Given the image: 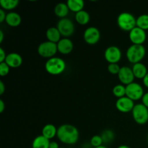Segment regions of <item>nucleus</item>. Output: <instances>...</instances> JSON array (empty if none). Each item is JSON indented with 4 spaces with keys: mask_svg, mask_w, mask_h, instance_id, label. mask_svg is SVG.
<instances>
[{
    "mask_svg": "<svg viewBox=\"0 0 148 148\" xmlns=\"http://www.w3.org/2000/svg\"><path fill=\"white\" fill-rule=\"evenodd\" d=\"M56 137L64 144L73 145L79 140V130L72 124H62L58 127Z\"/></svg>",
    "mask_w": 148,
    "mask_h": 148,
    "instance_id": "f257e3e1",
    "label": "nucleus"
},
{
    "mask_svg": "<svg viewBox=\"0 0 148 148\" xmlns=\"http://www.w3.org/2000/svg\"><path fill=\"white\" fill-rule=\"evenodd\" d=\"M66 62L63 59L53 56L47 59L45 64V69L52 75H59L63 73L66 69Z\"/></svg>",
    "mask_w": 148,
    "mask_h": 148,
    "instance_id": "f03ea898",
    "label": "nucleus"
},
{
    "mask_svg": "<svg viewBox=\"0 0 148 148\" xmlns=\"http://www.w3.org/2000/svg\"><path fill=\"white\" fill-rule=\"evenodd\" d=\"M146 54V49L143 45L132 44L129 46L126 52V56L130 63L134 64L141 62Z\"/></svg>",
    "mask_w": 148,
    "mask_h": 148,
    "instance_id": "7ed1b4c3",
    "label": "nucleus"
},
{
    "mask_svg": "<svg viewBox=\"0 0 148 148\" xmlns=\"http://www.w3.org/2000/svg\"><path fill=\"white\" fill-rule=\"evenodd\" d=\"M117 24L121 30L130 33L137 26V18L129 12H123L117 17Z\"/></svg>",
    "mask_w": 148,
    "mask_h": 148,
    "instance_id": "20e7f679",
    "label": "nucleus"
},
{
    "mask_svg": "<svg viewBox=\"0 0 148 148\" xmlns=\"http://www.w3.org/2000/svg\"><path fill=\"white\" fill-rule=\"evenodd\" d=\"M133 119L137 124L143 125L148 121V108L143 103L135 104L132 111Z\"/></svg>",
    "mask_w": 148,
    "mask_h": 148,
    "instance_id": "39448f33",
    "label": "nucleus"
},
{
    "mask_svg": "<svg viewBox=\"0 0 148 148\" xmlns=\"http://www.w3.org/2000/svg\"><path fill=\"white\" fill-rule=\"evenodd\" d=\"M38 53L43 58H47L48 59L53 57L58 52L57 43L46 40L42 42L38 46Z\"/></svg>",
    "mask_w": 148,
    "mask_h": 148,
    "instance_id": "423d86ee",
    "label": "nucleus"
},
{
    "mask_svg": "<svg viewBox=\"0 0 148 148\" xmlns=\"http://www.w3.org/2000/svg\"><path fill=\"white\" fill-rule=\"evenodd\" d=\"M56 27L60 32L63 38H69L73 35L75 30V26L72 20L69 18L65 17V18L60 19L58 21Z\"/></svg>",
    "mask_w": 148,
    "mask_h": 148,
    "instance_id": "0eeeda50",
    "label": "nucleus"
},
{
    "mask_svg": "<svg viewBox=\"0 0 148 148\" xmlns=\"http://www.w3.org/2000/svg\"><path fill=\"white\" fill-rule=\"evenodd\" d=\"M144 89L140 84L132 82L126 86V96L132 101H139L142 99L144 95Z\"/></svg>",
    "mask_w": 148,
    "mask_h": 148,
    "instance_id": "6e6552de",
    "label": "nucleus"
},
{
    "mask_svg": "<svg viewBox=\"0 0 148 148\" xmlns=\"http://www.w3.org/2000/svg\"><path fill=\"white\" fill-rule=\"evenodd\" d=\"M122 56L121 49L116 46H110L104 52V57L109 64H118Z\"/></svg>",
    "mask_w": 148,
    "mask_h": 148,
    "instance_id": "1a4fd4ad",
    "label": "nucleus"
},
{
    "mask_svg": "<svg viewBox=\"0 0 148 148\" xmlns=\"http://www.w3.org/2000/svg\"><path fill=\"white\" fill-rule=\"evenodd\" d=\"M83 38L88 44H96L101 38V33H100L99 29L93 26L88 27L84 31Z\"/></svg>",
    "mask_w": 148,
    "mask_h": 148,
    "instance_id": "9d476101",
    "label": "nucleus"
},
{
    "mask_svg": "<svg viewBox=\"0 0 148 148\" xmlns=\"http://www.w3.org/2000/svg\"><path fill=\"white\" fill-rule=\"evenodd\" d=\"M129 38L132 44L143 45L147 38L145 30L136 26L129 33Z\"/></svg>",
    "mask_w": 148,
    "mask_h": 148,
    "instance_id": "9b49d317",
    "label": "nucleus"
},
{
    "mask_svg": "<svg viewBox=\"0 0 148 148\" xmlns=\"http://www.w3.org/2000/svg\"><path fill=\"white\" fill-rule=\"evenodd\" d=\"M118 78L122 85H125L127 86L134 82L135 77H134L132 68L124 66H121L119 72L118 74Z\"/></svg>",
    "mask_w": 148,
    "mask_h": 148,
    "instance_id": "f8f14e48",
    "label": "nucleus"
},
{
    "mask_svg": "<svg viewBox=\"0 0 148 148\" xmlns=\"http://www.w3.org/2000/svg\"><path fill=\"white\" fill-rule=\"evenodd\" d=\"M134 106V101L127 96L118 98L116 101V108L119 111L124 114L132 112Z\"/></svg>",
    "mask_w": 148,
    "mask_h": 148,
    "instance_id": "ddd939ff",
    "label": "nucleus"
},
{
    "mask_svg": "<svg viewBox=\"0 0 148 148\" xmlns=\"http://www.w3.org/2000/svg\"><path fill=\"white\" fill-rule=\"evenodd\" d=\"M74 48V43L69 38H62L57 43L58 51L64 55L70 53Z\"/></svg>",
    "mask_w": 148,
    "mask_h": 148,
    "instance_id": "4468645a",
    "label": "nucleus"
},
{
    "mask_svg": "<svg viewBox=\"0 0 148 148\" xmlns=\"http://www.w3.org/2000/svg\"><path fill=\"white\" fill-rule=\"evenodd\" d=\"M23 59L21 55L16 52H12V53L7 54L4 62H6V64L10 67L17 68L21 66L23 64Z\"/></svg>",
    "mask_w": 148,
    "mask_h": 148,
    "instance_id": "2eb2a0df",
    "label": "nucleus"
},
{
    "mask_svg": "<svg viewBox=\"0 0 148 148\" xmlns=\"http://www.w3.org/2000/svg\"><path fill=\"white\" fill-rule=\"evenodd\" d=\"M5 22L10 27H17L22 22L21 16L15 12H10L7 14Z\"/></svg>",
    "mask_w": 148,
    "mask_h": 148,
    "instance_id": "dca6fc26",
    "label": "nucleus"
},
{
    "mask_svg": "<svg viewBox=\"0 0 148 148\" xmlns=\"http://www.w3.org/2000/svg\"><path fill=\"white\" fill-rule=\"evenodd\" d=\"M46 38L49 41L57 43L62 39V35L56 27H50L46 32Z\"/></svg>",
    "mask_w": 148,
    "mask_h": 148,
    "instance_id": "f3484780",
    "label": "nucleus"
},
{
    "mask_svg": "<svg viewBox=\"0 0 148 148\" xmlns=\"http://www.w3.org/2000/svg\"><path fill=\"white\" fill-rule=\"evenodd\" d=\"M132 69L134 77L137 79H143V78L146 76L148 72L147 66L142 62H139V63L133 64Z\"/></svg>",
    "mask_w": 148,
    "mask_h": 148,
    "instance_id": "a211bd4d",
    "label": "nucleus"
},
{
    "mask_svg": "<svg viewBox=\"0 0 148 148\" xmlns=\"http://www.w3.org/2000/svg\"><path fill=\"white\" fill-rule=\"evenodd\" d=\"M50 140L44 136L38 135L34 138L32 143V148H49Z\"/></svg>",
    "mask_w": 148,
    "mask_h": 148,
    "instance_id": "6ab92c4d",
    "label": "nucleus"
},
{
    "mask_svg": "<svg viewBox=\"0 0 148 148\" xmlns=\"http://www.w3.org/2000/svg\"><path fill=\"white\" fill-rule=\"evenodd\" d=\"M69 11H70V10H69L66 3H58L54 7L55 14L60 19L65 18V17L68 15Z\"/></svg>",
    "mask_w": 148,
    "mask_h": 148,
    "instance_id": "aec40b11",
    "label": "nucleus"
},
{
    "mask_svg": "<svg viewBox=\"0 0 148 148\" xmlns=\"http://www.w3.org/2000/svg\"><path fill=\"white\" fill-rule=\"evenodd\" d=\"M57 130L58 128H56L53 124H47L42 129V135L49 140H51L56 136Z\"/></svg>",
    "mask_w": 148,
    "mask_h": 148,
    "instance_id": "412c9836",
    "label": "nucleus"
},
{
    "mask_svg": "<svg viewBox=\"0 0 148 148\" xmlns=\"http://www.w3.org/2000/svg\"><path fill=\"white\" fill-rule=\"evenodd\" d=\"M66 3L69 10L75 13L83 10L85 6L83 0H68Z\"/></svg>",
    "mask_w": 148,
    "mask_h": 148,
    "instance_id": "4be33fe9",
    "label": "nucleus"
},
{
    "mask_svg": "<svg viewBox=\"0 0 148 148\" xmlns=\"http://www.w3.org/2000/svg\"><path fill=\"white\" fill-rule=\"evenodd\" d=\"M90 20V14L85 10H82L78 12L75 13V20L78 24L81 25H85L88 24Z\"/></svg>",
    "mask_w": 148,
    "mask_h": 148,
    "instance_id": "5701e85b",
    "label": "nucleus"
},
{
    "mask_svg": "<svg viewBox=\"0 0 148 148\" xmlns=\"http://www.w3.org/2000/svg\"><path fill=\"white\" fill-rule=\"evenodd\" d=\"M18 0H1L0 5L4 10H12L18 6Z\"/></svg>",
    "mask_w": 148,
    "mask_h": 148,
    "instance_id": "b1692460",
    "label": "nucleus"
},
{
    "mask_svg": "<svg viewBox=\"0 0 148 148\" xmlns=\"http://www.w3.org/2000/svg\"><path fill=\"white\" fill-rule=\"evenodd\" d=\"M137 27L144 30H148V14H143L137 18Z\"/></svg>",
    "mask_w": 148,
    "mask_h": 148,
    "instance_id": "393cba45",
    "label": "nucleus"
},
{
    "mask_svg": "<svg viewBox=\"0 0 148 148\" xmlns=\"http://www.w3.org/2000/svg\"><path fill=\"white\" fill-rule=\"evenodd\" d=\"M112 92L118 98L126 96V86L122 84H118L113 88Z\"/></svg>",
    "mask_w": 148,
    "mask_h": 148,
    "instance_id": "a878e982",
    "label": "nucleus"
},
{
    "mask_svg": "<svg viewBox=\"0 0 148 148\" xmlns=\"http://www.w3.org/2000/svg\"><path fill=\"white\" fill-rule=\"evenodd\" d=\"M101 137L103 139V144H108L111 143L115 138V134L111 130H106L101 134Z\"/></svg>",
    "mask_w": 148,
    "mask_h": 148,
    "instance_id": "bb28decb",
    "label": "nucleus"
},
{
    "mask_svg": "<svg viewBox=\"0 0 148 148\" xmlns=\"http://www.w3.org/2000/svg\"><path fill=\"white\" fill-rule=\"evenodd\" d=\"M103 142L101 135H94L90 139V145L94 148L103 145Z\"/></svg>",
    "mask_w": 148,
    "mask_h": 148,
    "instance_id": "cd10ccee",
    "label": "nucleus"
},
{
    "mask_svg": "<svg viewBox=\"0 0 148 148\" xmlns=\"http://www.w3.org/2000/svg\"><path fill=\"white\" fill-rule=\"evenodd\" d=\"M120 67L119 65L118 64H109L108 65V67H107V69H108V72H110L112 75H118L119 72Z\"/></svg>",
    "mask_w": 148,
    "mask_h": 148,
    "instance_id": "c85d7f7f",
    "label": "nucleus"
},
{
    "mask_svg": "<svg viewBox=\"0 0 148 148\" xmlns=\"http://www.w3.org/2000/svg\"><path fill=\"white\" fill-rule=\"evenodd\" d=\"M10 67L6 64V62L0 63V75L1 77L7 76L10 72Z\"/></svg>",
    "mask_w": 148,
    "mask_h": 148,
    "instance_id": "c756f323",
    "label": "nucleus"
},
{
    "mask_svg": "<svg viewBox=\"0 0 148 148\" xmlns=\"http://www.w3.org/2000/svg\"><path fill=\"white\" fill-rule=\"evenodd\" d=\"M7 54H6V52L2 48H0V63L5 62L6 57H7Z\"/></svg>",
    "mask_w": 148,
    "mask_h": 148,
    "instance_id": "7c9ffc66",
    "label": "nucleus"
},
{
    "mask_svg": "<svg viewBox=\"0 0 148 148\" xmlns=\"http://www.w3.org/2000/svg\"><path fill=\"white\" fill-rule=\"evenodd\" d=\"M7 14L6 13L5 10H4L3 9H0V23H2L3 22L5 21L6 17H7Z\"/></svg>",
    "mask_w": 148,
    "mask_h": 148,
    "instance_id": "2f4dec72",
    "label": "nucleus"
},
{
    "mask_svg": "<svg viewBox=\"0 0 148 148\" xmlns=\"http://www.w3.org/2000/svg\"><path fill=\"white\" fill-rule=\"evenodd\" d=\"M142 103L144 104L146 107L148 108V92H145L142 98Z\"/></svg>",
    "mask_w": 148,
    "mask_h": 148,
    "instance_id": "473e14b6",
    "label": "nucleus"
},
{
    "mask_svg": "<svg viewBox=\"0 0 148 148\" xmlns=\"http://www.w3.org/2000/svg\"><path fill=\"white\" fill-rule=\"evenodd\" d=\"M5 91V85L2 81H0V95H3Z\"/></svg>",
    "mask_w": 148,
    "mask_h": 148,
    "instance_id": "72a5a7b5",
    "label": "nucleus"
},
{
    "mask_svg": "<svg viewBox=\"0 0 148 148\" xmlns=\"http://www.w3.org/2000/svg\"><path fill=\"white\" fill-rule=\"evenodd\" d=\"M59 144L55 141H51L49 145V148H59Z\"/></svg>",
    "mask_w": 148,
    "mask_h": 148,
    "instance_id": "f704fd0d",
    "label": "nucleus"
},
{
    "mask_svg": "<svg viewBox=\"0 0 148 148\" xmlns=\"http://www.w3.org/2000/svg\"><path fill=\"white\" fill-rule=\"evenodd\" d=\"M5 108V103L2 100H0V113H2Z\"/></svg>",
    "mask_w": 148,
    "mask_h": 148,
    "instance_id": "c9c22d12",
    "label": "nucleus"
},
{
    "mask_svg": "<svg viewBox=\"0 0 148 148\" xmlns=\"http://www.w3.org/2000/svg\"><path fill=\"white\" fill-rule=\"evenodd\" d=\"M143 84H144L145 86L147 87V88H148V72H147V75H146V76L143 78Z\"/></svg>",
    "mask_w": 148,
    "mask_h": 148,
    "instance_id": "e433bc0d",
    "label": "nucleus"
},
{
    "mask_svg": "<svg viewBox=\"0 0 148 148\" xmlns=\"http://www.w3.org/2000/svg\"><path fill=\"white\" fill-rule=\"evenodd\" d=\"M3 40H4V33L2 30H0V43H2Z\"/></svg>",
    "mask_w": 148,
    "mask_h": 148,
    "instance_id": "4c0bfd02",
    "label": "nucleus"
},
{
    "mask_svg": "<svg viewBox=\"0 0 148 148\" xmlns=\"http://www.w3.org/2000/svg\"><path fill=\"white\" fill-rule=\"evenodd\" d=\"M117 148H131L130 147H129V146L126 145H119Z\"/></svg>",
    "mask_w": 148,
    "mask_h": 148,
    "instance_id": "58836bf2",
    "label": "nucleus"
},
{
    "mask_svg": "<svg viewBox=\"0 0 148 148\" xmlns=\"http://www.w3.org/2000/svg\"><path fill=\"white\" fill-rule=\"evenodd\" d=\"M95 148H108V147H106V146H105V145H102V146H100V147H95Z\"/></svg>",
    "mask_w": 148,
    "mask_h": 148,
    "instance_id": "ea45409f",
    "label": "nucleus"
},
{
    "mask_svg": "<svg viewBox=\"0 0 148 148\" xmlns=\"http://www.w3.org/2000/svg\"><path fill=\"white\" fill-rule=\"evenodd\" d=\"M59 148H65V147H59Z\"/></svg>",
    "mask_w": 148,
    "mask_h": 148,
    "instance_id": "a19ab883",
    "label": "nucleus"
},
{
    "mask_svg": "<svg viewBox=\"0 0 148 148\" xmlns=\"http://www.w3.org/2000/svg\"><path fill=\"white\" fill-rule=\"evenodd\" d=\"M147 141H148V137H147Z\"/></svg>",
    "mask_w": 148,
    "mask_h": 148,
    "instance_id": "79ce46f5",
    "label": "nucleus"
}]
</instances>
